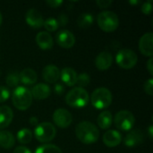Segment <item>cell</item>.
<instances>
[{
	"label": "cell",
	"instance_id": "obj_19",
	"mask_svg": "<svg viewBox=\"0 0 153 153\" xmlns=\"http://www.w3.org/2000/svg\"><path fill=\"white\" fill-rule=\"evenodd\" d=\"M60 78L62 82L68 87H72L76 84L77 73L75 70L70 67H65L60 71Z\"/></svg>",
	"mask_w": 153,
	"mask_h": 153
},
{
	"label": "cell",
	"instance_id": "obj_21",
	"mask_svg": "<svg viewBox=\"0 0 153 153\" xmlns=\"http://www.w3.org/2000/svg\"><path fill=\"white\" fill-rule=\"evenodd\" d=\"M20 82L24 85H33L38 80V75L33 69L25 68L19 74Z\"/></svg>",
	"mask_w": 153,
	"mask_h": 153
},
{
	"label": "cell",
	"instance_id": "obj_22",
	"mask_svg": "<svg viewBox=\"0 0 153 153\" xmlns=\"http://www.w3.org/2000/svg\"><path fill=\"white\" fill-rule=\"evenodd\" d=\"M112 122H113L112 113L108 110L102 111L97 118L98 126H100V128H101L103 130L108 129L111 126Z\"/></svg>",
	"mask_w": 153,
	"mask_h": 153
},
{
	"label": "cell",
	"instance_id": "obj_40",
	"mask_svg": "<svg viewBox=\"0 0 153 153\" xmlns=\"http://www.w3.org/2000/svg\"><path fill=\"white\" fill-rule=\"evenodd\" d=\"M148 133H149V137L151 139H152L153 136V126H150L148 128Z\"/></svg>",
	"mask_w": 153,
	"mask_h": 153
},
{
	"label": "cell",
	"instance_id": "obj_7",
	"mask_svg": "<svg viewBox=\"0 0 153 153\" xmlns=\"http://www.w3.org/2000/svg\"><path fill=\"white\" fill-rule=\"evenodd\" d=\"M117 64L124 69H132L134 68L137 62L138 56L136 53L129 48L120 49L116 55Z\"/></svg>",
	"mask_w": 153,
	"mask_h": 153
},
{
	"label": "cell",
	"instance_id": "obj_12",
	"mask_svg": "<svg viewBox=\"0 0 153 153\" xmlns=\"http://www.w3.org/2000/svg\"><path fill=\"white\" fill-rule=\"evenodd\" d=\"M25 21L33 29H39L43 26L44 19L40 12L36 9H30L25 14Z\"/></svg>",
	"mask_w": 153,
	"mask_h": 153
},
{
	"label": "cell",
	"instance_id": "obj_38",
	"mask_svg": "<svg viewBox=\"0 0 153 153\" xmlns=\"http://www.w3.org/2000/svg\"><path fill=\"white\" fill-rule=\"evenodd\" d=\"M147 70L149 71L150 74L153 75V59L152 57H151L148 62H147Z\"/></svg>",
	"mask_w": 153,
	"mask_h": 153
},
{
	"label": "cell",
	"instance_id": "obj_8",
	"mask_svg": "<svg viewBox=\"0 0 153 153\" xmlns=\"http://www.w3.org/2000/svg\"><path fill=\"white\" fill-rule=\"evenodd\" d=\"M135 123V118L132 112L127 110H121L117 112L114 117V124L116 127L121 131H130L133 129Z\"/></svg>",
	"mask_w": 153,
	"mask_h": 153
},
{
	"label": "cell",
	"instance_id": "obj_1",
	"mask_svg": "<svg viewBox=\"0 0 153 153\" xmlns=\"http://www.w3.org/2000/svg\"><path fill=\"white\" fill-rule=\"evenodd\" d=\"M75 135L84 144H93L100 137V131L97 126L88 121L80 122L75 127Z\"/></svg>",
	"mask_w": 153,
	"mask_h": 153
},
{
	"label": "cell",
	"instance_id": "obj_29",
	"mask_svg": "<svg viewBox=\"0 0 153 153\" xmlns=\"http://www.w3.org/2000/svg\"><path fill=\"white\" fill-rule=\"evenodd\" d=\"M90 82H91V77L88 74L82 73V74L77 75L76 84L78 85V87H81V88L86 87Z\"/></svg>",
	"mask_w": 153,
	"mask_h": 153
},
{
	"label": "cell",
	"instance_id": "obj_15",
	"mask_svg": "<svg viewBox=\"0 0 153 153\" xmlns=\"http://www.w3.org/2000/svg\"><path fill=\"white\" fill-rule=\"evenodd\" d=\"M42 77L48 83H55L60 78V70L54 65H48L42 70Z\"/></svg>",
	"mask_w": 153,
	"mask_h": 153
},
{
	"label": "cell",
	"instance_id": "obj_30",
	"mask_svg": "<svg viewBox=\"0 0 153 153\" xmlns=\"http://www.w3.org/2000/svg\"><path fill=\"white\" fill-rule=\"evenodd\" d=\"M10 97V91L8 88L4 86H0V103L6 101Z\"/></svg>",
	"mask_w": 153,
	"mask_h": 153
},
{
	"label": "cell",
	"instance_id": "obj_39",
	"mask_svg": "<svg viewBox=\"0 0 153 153\" xmlns=\"http://www.w3.org/2000/svg\"><path fill=\"white\" fill-rule=\"evenodd\" d=\"M30 124L31 126H37L39 125V120H38V118H37L36 117H31L30 118Z\"/></svg>",
	"mask_w": 153,
	"mask_h": 153
},
{
	"label": "cell",
	"instance_id": "obj_17",
	"mask_svg": "<svg viewBox=\"0 0 153 153\" xmlns=\"http://www.w3.org/2000/svg\"><path fill=\"white\" fill-rule=\"evenodd\" d=\"M122 142V134L116 130H108L103 135V143L109 148L118 146Z\"/></svg>",
	"mask_w": 153,
	"mask_h": 153
},
{
	"label": "cell",
	"instance_id": "obj_25",
	"mask_svg": "<svg viewBox=\"0 0 153 153\" xmlns=\"http://www.w3.org/2000/svg\"><path fill=\"white\" fill-rule=\"evenodd\" d=\"M17 141L22 144H27L32 140V132L28 128H22L17 133Z\"/></svg>",
	"mask_w": 153,
	"mask_h": 153
},
{
	"label": "cell",
	"instance_id": "obj_42",
	"mask_svg": "<svg viewBox=\"0 0 153 153\" xmlns=\"http://www.w3.org/2000/svg\"><path fill=\"white\" fill-rule=\"evenodd\" d=\"M2 21H3V17H2L1 13H0V26H1V24H2Z\"/></svg>",
	"mask_w": 153,
	"mask_h": 153
},
{
	"label": "cell",
	"instance_id": "obj_34",
	"mask_svg": "<svg viewBox=\"0 0 153 153\" xmlns=\"http://www.w3.org/2000/svg\"><path fill=\"white\" fill-rule=\"evenodd\" d=\"M59 26H65L68 23V16L65 13H61L56 19Z\"/></svg>",
	"mask_w": 153,
	"mask_h": 153
},
{
	"label": "cell",
	"instance_id": "obj_35",
	"mask_svg": "<svg viewBox=\"0 0 153 153\" xmlns=\"http://www.w3.org/2000/svg\"><path fill=\"white\" fill-rule=\"evenodd\" d=\"M54 91L56 95H62L65 92V86L62 83H56L54 86Z\"/></svg>",
	"mask_w": 153,
	"mask_h": 153
},
{
	"label": "cell",
	"instance_id": "obj_33",
	"mask_svg": "<svg viewBox=\"0 0 153 153\" xmlns=\"http://www.w3.org/2000/svg\"><path fill=\"white\" fill-rule=\"evenodd\" d=\"M112 0H97L96 4L100 8H108L112 4Z\"/></svg>",
	"mask_w": 153,
	"mask_h": 153
},
{
	"label": "cell",
	"instance_id": "obj_9",
	"mask_svg": "<svg viewBox=\"0 0 153 153\" xmlns=\"http://www.w3.org/2000/svg\"><path fill=\"white\" fill-rule=\"evenodd\" d=\"M53 121L56 126L63 129L67 128L73 122V116L65 108H57L53 114Z\"/></svg>",
	"mask_w": 153,
	"mask_h": 153
},
{
	"label": "cell",
	"instance_id": "obj_3",
	"mask_svg": "<svg viewBox=\"0 0 153 153\" xmlns=\"http://www.w3.org/2000/svg\"><path fill=\"white\" fill-rule=\"evenodd\" d=\"M90 100L87 91L81 87H75L71 90L65 96V102L68 106L74 108H84Z\"/></svg>",
	"mask_w": 153,
	"mask_h": 153
},
{
	"label": "cell",
	"instance_id": "obj_32",
	"mask_svg": "<svg viewBox=\"0 0 153 153\" xmlns=\"http://www.w3.org/2000/svg\"><path fill=\"white\" fill-rule=\"evenodd\" d=\"M144 91L150 95L152 96L153 95V79L150 78L148 81H146V82L144 83Z\"/></svg>",
	"mask_w": 153,
	"mask_h": 153
},
{
	"label": "cell",
	"instance_id": "obj_26",
	"mask_svg": "<svg viewBox=\"0 0 153 153\" xmlns=\"http://www.w3.org/2000/svg\"><path fill=\"white\" fill-rule=\"evenodd\" d=\"M35 153H63L60 148L54 144H44L38 147Z\"/></svg>",
	"mask_w": 153,
	"mask_h": 153
},
{
	"label": "cell",
	"instance_id": "obj_18",
	"mask_svg": "<svg viewBox=\"0 0 153 153\" xmlns=\"http://www.w3.org/2000/svg\"><path fill=\"white\" fill-rule=\"evenodd\" d=\"M36 43L42 50H49L53 48L54 45L52 36L47 31H40L37 34Z\"/></svg>",
	"mask_w": 153,
	"mask_h": 153
},
{
	"label": "cell",
	"instance_id": "obj_23",
	"mask_svg": "<svg viewBox=\"0 0 153 153\" xmlns=\"http://www.w3.org/2000/svg\"><path fill=\"white\" fill-rule=\"evenodd\" d=\"M15 143V138L9 131L0 130V147L4 149H11Z\"/></svg>",
	"mask_w": 153,
	"mask_h": 153
},
{
	"label": "cell",
	"instance_id": "obj_6",
	"mask_svg": "<svg viewBox=\"0 0 153 153\" xmlns=\"http://www.w3.org/2000/svg\"><path fill=\"white\" fill-rule=\"evenodd\" d=\"M56 134V129L53 124L43 122L39 124L34 130V136L39 143H47L51 142Z\"/></svg>",
	"mask_w": 153,
	"mask_h": 153
},
{
	"label": "cell",
	"instance_id": "obj_37",
	"mask_svg": "<svg viewBox=\"0 0 153 153\" xmlns=\"http://www.w3.org/2000/svg\"><path fill=\"white\" fill-rule=\"evenodd\" d=\"M13 153H31V152L25 146H19L14 149Z\"/></svg>",
	"mask_w": 153,
	"mask_h": 153
},
{
	"label": "cell",
	"instance_id": "obj_10",
	"mask_svg": "<svg viewBox=\"0 0 153 153\" xmlns=\"http://www.w3.org/2000/svg\"><path fill=\"white\" fill-rule=\"evenodd\" d=\"M56 43L63 48H71L75 44L74 35L67 30H61L56 35Z\"/></svg>",
	"mask_w": 153,
	"mask_h": 153
},
{
	"label": "cell",
	"instance_id": "obj_31",
	"mask_svg": "<svg viewBox=\"0 0 153 153\" xmlns=\"http://www.w3.org/2000/svg\"><path fill=\"white\" fill-rule=\"evenodd\" d=\"M142 12L145 15H150L152 12V1H147L142 5Z\"/></svg>",
	"mask_w": 153,
	"mask_h": 153
},
{
	"label": "cell",
	"instance_id": "obj_4",
	"mask_svg": "<svg viewBox=\"0 0 153 153\" xmlns=\"http://www.w3.org/2000/svg\"><path fill=\"white\" fill-rule=\"evenodd\" d=\"M112 99L113 97L111 91L104 87L94 90L91 95V102L97 109L108 108L112 103Z\"/></svg>",
	"mask_w": 153,
	"mask_h": 153
},
{
	"label": "cell",
	"instance_id": "obj_2",
	"mask_svg": "<svg viewBox=\"0 0 153 153\" xmlns=\"http://www.w3.org/2000/svg\"><path fill=\"white\" fill-rule=\"evenodd\" d=\"M32 99L30 91L23 86L16 87L12 95V102L13 106L22 111L27 110L31 106Z\"/></svg>",
	"mask_w": 153,
	"mask_h": 153
},
{
	"label": "cell",
	"instance_id": "obj_41",
	"mask_svg": "<svg viewBox=\"0 0 153 153\" xmlns=\"http://www.w3.org/2000/svg\"><path fill=\"white\" fill-rule=\"evenodd\" d=\"M129 4H132V5H135V4H140V1L139 0H130L129 1Z\"/></svg>",
	"mask_w": 153,
	"mask_h": 153
},
{
	"label": "cell",
	"instance_id": "obj_5",
	"mask_svg": "<svg viewBox=\"0 0 153 153\" xmlns=\"http://www.w3.org/2000/svg\"><path fill=\"white\" fill-rule=\"evenodd\" d=\"M99 27L106 32L115 31L119 26L118 16L111 11H103L99 13L97 17Z\"/></svg>",
	"mask_w": 153,
	"mask_h": 153
},
{
	"label": "cell",
	"instance_id": "obj_16",
	"mask_svg": "<svg viewBox=\"0 0 153 153\" xmlns=\"http://www.w3.org/2000/svg\"><path fill=\"white\" fill-rule=\"evenodd\" d=\"M31 96L37 100H42L49 97L51 94L50 87L46 83H38L35 84L31 89Z\"/></svg>",
	"mask_w": 153,
	"mask_h": 153
},
{
	"label": "cell",
	"instance_id": "obj_13",
	"mask_svg": "<svg viewBox=\"0 0 153 153\" xmlns=\"http://www.w3.org/2000/svg\"><path fill=\"white\" fill-rule=\"evenodd\" d=\"M144 139V134L142 130L135 129L132 130L124 140V143L127 147H135L143 143Z\"/></svg>",
	"mask_w": 153,
	"mask_h": 153
},
{
	"label": "cell",
	"instance_id": "obj_28",
	"mask_svg": "<svg viewBox=\"0 0 153 153\" xmlns=\"http://www.w3.org/2000/svg\"><path fill=\"white\" fill-rule=\"evenodd\" d=\"M43 26L48 31H56L59 27L58 22L55 18H48L46 21H44Z\"/></svg>",
	"mask_w": 153,
	"mask_h": 153
},
{
	"label": "cell",
	"instance_id": "obj_36",
	"mask_svg": "<svg viewBox=\"0 0 153 153\" xmlns=\"http://www.w3.org/2000/svg\"><path fill=\"white\" fill-rule=\"evenodd\" d=\"M46 4H48L52 8H57L60 5H62L63 1L62 0H48L46 1Z\"/></svg>",
	"mask_w": 153,
	"mask_h": 153
},
{
	"label": "cell",
	"instance_id": "obj_24",
	"mask_svg": "<svg viewBox=\"0 0 153 153\" xmlns=\"http://www.w3.org/2000/svg\"><path fill=\"white\" fill-rule=\"evenodd\" d=\"M94 22V17L90 13H83L79 15L77 19V24L81 29L90 28Z\"/></svg>",
	"mask_w": 153,
	"mask_h": 153
},
{
	"label": "cell",
	"instance_id": "obj_20",
	"mask_svg": "<svg viewBox=\"0 0 153 153\" xmlns=\"http://www.w3.org/2000/svg\"><path fill=\"white\" fill-rule=\"evenodd\" d=\"M13 112L8 106L0 107V130L6 128L13 121Z\"/></svg>",
	"mask_w": 153,
	"mask_h": 153
},
{
	"label": "cell",
	"instance_id": "obj_27",
	"mask_svg": "<svg viewBox=\"0 0 153 153\" xmlns=\"http://www.w3.org/2000/svg\"><path fill=\"white\" fill-rule=\"evenodd\" d=\"M5 82L7 84L8 87L10 88H13V87H17L19 82H20V77H19V74L16 72H11L7 74L6 79H5Z\"/></svg>",
	"mask_w": 153,
	"mask_h": 153
},
{
	"label": "cell",
	"instance_id": "obj_11",
	"mask_svg": "<svg viewBox=\"0 0 153 153\" xmlns=\"http://www.w3.org/2000/svg\"><path fill=\"white\" fill-rule=\"evenodd\" d=\"M139 49L141 53L146 56L152 57L153 56V33L147 32L143 34L139 40Z\"/></svg>",
	"mask_w": 153,
	"mask_h": 153
},
{
	"label": "cell",
	"instance_id": "obj_14",
	"mask_svg": "<svg viewBox=\"0 0 153 153\" xmlns=\"http://www.w3.org/2000/svg\"><path fill=\"white\" fill-rule=\"evenodd\" d=\"M112 63H113V56L111 53L108 51L100 52L95 59V66L100 71L108 70L112 65Z\"/></svg>",
	"mask_w": 153,
	"mask_h": 153
}]
</instances>
